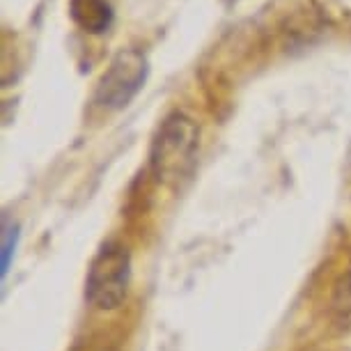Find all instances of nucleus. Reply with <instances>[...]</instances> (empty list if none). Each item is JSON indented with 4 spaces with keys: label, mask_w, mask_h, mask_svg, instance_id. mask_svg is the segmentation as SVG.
Masks as SVG:
<instances>
[{
    "label": "nucleus",
    "mask_w": 351,
    "mask_h": 351,
    "mask_svg": "<svg viewBox=\"0 0 351 351\" xmlns=\"http://www.w3.org/2000/svg\"><path fill=\"white\" fill-rule=\"evenodd\" d=\"M197 156V127L182 112H172L158 127L149 163L161 184H180L191 175Z\"/></svg>",
    "instance_id": "obj_1"
},
{
    "label": "nucleus",
    "mask_w": 351,
    "mask_h": 351,
    "mask_svg": "<svg viewBox=\"0 0 351 351\" xmlns=\"http://www.w3.org/2000/svg\"><path fill=\"white\" fill-rule=\"evenodd\" d=\"M131 282V255L122 246H106L92 260L88 280H85V299L99 310H115L127 299Z\"/></svg>",
    "instance_id": "obj_2"
},
{
    "label": "nucleus",
    "mask_w": 351,
    "mask_h": 351,
    "mask_svg": "<svg viewBox=\"0 0 351 351\" xmlns=\"http://www.w3.org/2000/svg\"><path fill=\"white\" fill-rule=\"evenodd\" d=\"M149 74L147 58L141 51H120L106 67L95 90V104L104 110H122L143 90Z\"/></svg>",
    "instance_id": "obj_3"
},
{
    "label": "nucleus",
    "mask_w": 351,
    "mask_h": 351,
    "mask_svg": "<svg viewBox=\"0 0 351 351\" xmlns=\"http://www.w3.org/2000/svg\"><path fill=\"white\" fill-rule=\"evenodd\" d=\"M71 16L88 32H106L112 21L110 0H71Z\"/></svg>",
    "instance_id": "obj_4"
},
{
    "label": "nucleus",
    "mask_w": 351,
    "mask_h": 351,
    "mask_svg": "<svg viewBox=\"0 0 351 351\" xmlns=\"http://www.w3.org/2000/svg\"><path fill=\"white\" fill-rule=\"evenodd\" d=\"M330 317L340 328H351V274L342 278L330 299Z\"/></svg>",
    "instance_id": "obj_5"
},
{
    "label": "nucleus",
    "mask_w": 351,
    "mask_h": 351,
    "mask_svg": "<svg viewBox=\"0 0 351 351\" xmlns=\"http://www.w3.org/2000/svg\"><path fill=\"white\" fill-rule=\"evenodd\" d=\"M16 239H19L16 225L5 218V223H3V276H8L12 255H14V248H16Z\"/></svg>",
    "instance_id": "obj_6"
}]
</instances>
